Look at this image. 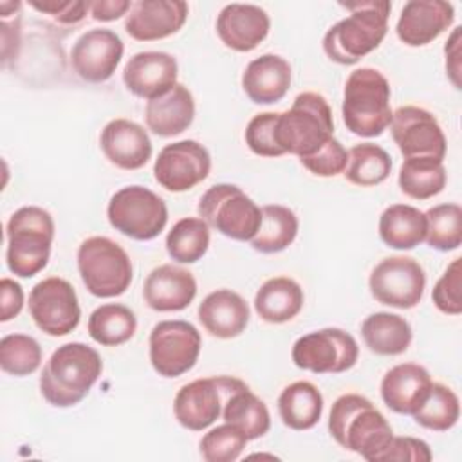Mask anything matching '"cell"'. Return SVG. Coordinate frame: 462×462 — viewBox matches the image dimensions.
<instances>
[{
    "instance_id": "1",
    "label": "cell",
    "mask_w": 462,
    "mask_h": 462,
    "mask_svg": "<svg viewBox=\"0 0 462 462\" xmlns=\"http://www.w3.org/2000/svg\"><path fill=\"white\" fill-rule=\"evenodd\" d=\"M328 431L345 449L368 462H381L393 430L370 399L359 393L339 395L328 415Z\"/></svg>"
},
{
    "instance_id": "2",
    "label": "cell",
    "mask_w": 462,
    "mask_h": 462,
    "mask_svg": "<svg viewBox=\"0 0 462 462\" xmlns=\"http://www.w3.org/2000/svg\"><path fill=\"white\" fill-rule=\"evenodd\" d=\"M103 372V361L96 348L72 341L58 346L40 375L43 399L56 408L81 402Z\"/></svg>"
},
{
    "instance_id": "3",
    "label": "cell",
    "mask_w": 462,
    "mask_h": 462,
    "mask_svg": "<svg viewBox=\"0 0 462 462\" xmlns=\"http://www.w3.org/2000/svg\"><path fill=\"white\" fill-rule=\"evenodd\" d=\"M339 5L350 11V14L325 32L323 51L339 65H354L384 40L392 4L386 0H366L341 2Z\"/></svg>"
},
{
    "instance_id": "4",
    "label": "cell",
    "mask_w": 462,
    "mask_h": 462,
    "mask_svg": "<svg viewBox=\"0 0 462 462\" xmlns=\"http://www.w3.org/2000/svg\"><path fill=\"white\" fill-rule=\"evenodd\" d=\"M390 83L372 67L350 72L343 90L341 116L346 130L359 137H377L392 123Z\"/></svg>"
},
{
    "instance_id": "5",
    "label": "cell",
    "mask_w": 462,
    "mask_h": 462,
    "mask_svg": "<svg viewBox=\"0 0 462 462\" xmlns=\"http://www.w3.org/2000/svg\"><path fill=\"white\" fill-rule=\"evenodd\" d=\"M9 271L20 278H32L45 269L54 240V220L40 206H22L5 226Z\"/></svg>"
},
{
    "instance_id": "6",
    "label": "cell",
    "mask_w": 462,
    "mask_h": 462,
    "mask_svg": "<svg viewBox=\"0 0 462 462\" xmlns=\"http://www.w3.org/2000/svg\"><path fill=\"white\" fill-rule=\"evenodd\" d=\"M274 132L283 153L312 155L334 137L332 110L321 94L301 92L289 110L278 112Z\"/></svg>"
},
{
    "instance_id": "7",
    "label": "cell",
    "mask_w": 462,
    "mask_h": 462,
    "mask_svg": "<svg viewBox=\"0 0 462 462\" xmlns=\"http://www.w3.org/2000/svg\"><path fill=\"white\" fill-rule=\"evenodd\" d=\"M78 271L87 291L96 298L126 292L134 269L128 253L108 236H88L78 247Z\"/></svg>"
},
{
    "instance_id": "8",
    "label": "cell",
    "mask_w": 462,
    "mask_h": 462,
    "mask_svg": "<svg viewBox=\"0 0 462 462\" xmlns=\"http://www.w3.org/2000/svg\"><path fill=\"white\" fill-rule=\"evenodd\" d=\"M199 217L220 235L251 242L262 224V208L235 184H215L199 200Z\"/></svg>"
},
{
    "instance_id": "9",
    "label": "cell",
    "mask_w": 462,
    "mask_h": 462,
    "mask_svg": "<svg viewBox=\"0 0 462 462\" xmlns=\"http://www.w3.org/2000/svg\"><path fill=\"white\" fill-rule=\"evenodd\" d=\"M106 217L121 235L146 242L161 235L168 222L166 202L152 189L132 184L117 189L108 202Z\"/></svg>"
},
{
    "instance_id": "10",
    "label": "cell",
    "mask_w": 462,
    "mask_h": 462,
    "mask_svg": "<svg viewBox=\"0 0 462 462\" xmlns=\"http://www.w3.org/2000/svg\"><path fill=\"white\" fill-rule=\"evenodd\" d=\"M291 356L301 370L312 374H341L357 363L359 346L352 334L327 327L298 337Z\"/></svg>"
},
{
    "instance_id": "11",
    "label": "cell",
    "mask_w": 462,
    "mask_h": 462,
    "mask_svg": "<svg viewBox=\"0 0 462 462\" xmlns=\"http://www.w3.org/2000/svg\"><path fill=\"white\" fill-rule=\"evenodd\" d=\"M150 363L162 377H179L189 372L200 354L202 339L195 325L184 319L159 321L148 339Z\"/></svg>"
},
{
    "instance_id": "12",
    "label": "cell",
    "mask_w": 462,
    "mask_h": 462,
    "mask_svg": "<svg viewBox=\"0 0 462 462\" xmlns=\"http://www.w3.org/2000/svg\"><path fill=\"white\" fill-rule=\"evenodd\" d=\"M368 287L374 300L383 305L402 310L413 309L422 300L426 274L411 256H388L372 269Z\"/></svg>"
},
{
    "instance_id": "13",
    "label": "cell",
    "mask_w": 462,
    "mask_h": 462,
    "mask_svg": "<svg viewBox=\"0 0 462 462\" xmlns=\"http://www.w3.org/2000/svg\"><path fill=\"white\" fill-rule=\"evenodd\" d=\"M29 312L34 325L52 337L70 334L81 318L74 287L58 276H49L31 289Z\"/></svg>"
},
{
    "instance_id": "14",
    "label": "cell",
    "mask_w": 462,
    "mask_h": 462,
    "mask_svg": "<svg viewBox=\"0 0 462 462\" xmlns=\"http://www.w3.org/2000/svg\"><path fill=\"white\" fill-rule=\"evenodd\" d=\"M211 170V155L195 139L166 144L153 164V177L168 191L182 193L200 184Z\"/></svg>"
},
{
    "instance_id": "15",
    "label": "cell",
    "mask_w": 462,
    "mask_h": 462,
    "mask_svg": "<svg viewBox=\"0 0 462 462\" xmlns=\"http://www.w3.org/2000/svg\"><path fill=\"white\" fill-rule=\"evenodd\" d=\"M392 139L404 159L431 157L444 161L446 137L431 112L420 106H399L392 114Z\"/></svg>"
},
{
    "instance_id": "16",
    "label": "cell",
    "mask_w": 462,
    "mask_h": 462,
    "mask_svg": "<svg viewBox=\"0 0 462 462\" xmlns=\"http://www.w3.org/2000/svg\"><path fill=\"white\" fill-rule=\"evenodd\" d=\"M231 379V375H217L195 379L180 386L173 399V413L177 422L191 431L209 428L222 415V406Z\"/></svg>"
},
{
    "instance_id": "17",
    "label": "cell",
    "mask_w": 462,
    "mask_h": 462,
    "mask_svg": "<svg viewBox=\"0 0 462 462\" xmlns=\"http://www.w3.org/2000/svg\"><path fill=\"white\" fill-rule=\"evenodd\" d=\"M123 52L119 34L110 29H90L74 42L70 65L83 81L103 83L114 76Z\"/></svg>"
},
{
    "instance_id": "18",
    "label": "cell",
    "mask_w": 462,
    "mask_h": 462,
    "mask_svg": "<svg viewBox=\"0 0 462 462\" xmlns=\"http://www.w3.org/2000/svg\"><path fill=\"white\" fill-rule=\"evenodd\" d=\"M189 7L182 0H137L125 18V31L137 42H155L180 31Z\"/></svg>"
},
{
    "instance_id": "19",
    "label": "cell",
    "mask_w": 462,
    "mask_h": 462,
    "mask_svg": "<svg viewBox=\"0 0 462 462\" xmlns=\"http://www.w3.org/2000/svg\"><path fill=\"white\" fill-rule=\"evenodd\" d=\"M455 22V7L444 0H410L397 20V38L408 47H422L437 40Z\"/></svg>"
},
{
    "instance_id": "20",
    "label": "cell",
    "mask_w": 462,
    "mask_h": 462,
    "mask_svg": "<svg viewBox=\"0 0 462 462\" xmlns=\"http://www.w3.org/2000/svg\"><path fill=\"white\" fill-rule=\"evenodd\" d=\"M177 60L162 51H143L134 54L123 69L125 87L137 97L155 99L177 83Z\"/></svg>"
},
{
    "instance_id": "21",
    "label": "cell",
    "mask_w": 462,
    "mask_h": 462,
    "mask_svg": "<svg viewBox=\"0 0 462 462\" xmlns=\"http://www.w3.org/2000/svg\"><path fill=\"white\" fill-rule=\"evenodd\" d=\"M269 14L254 4H227L217 16V34L236 52L256 49L269 34Z\"/></svg>"
},
{
    "instance_id": "22",
    "label": "cell",
    "mask_w": 462,
    "mask_h": 462,
    "mask_svg": "<svg viewBox=\"0 0 462 462\" xmlns=\"http://www.w3.org/2000/svg\"><path fill=\"white\" fill-rule=\"evenodd\" d=\"M195 296V276L188 269L173 263H162L152 269L143 285L144 303L157 312L184 310Z\"/></svg>"
},
{
    "instance_id": "23",
    "label": "cell",
    "mask_w": 462,
    "mask_h": 462,
    "mask_svg": "<svg viewBox=\"0 0 462 462\" xmlns=\"http://www.w3.org/2000/svg\"><path fill=\"white\" fill-rule=\"evenodd\" d=\"M105 157L121 170H139L152 157V141L148 132L135 121L112 119L99 135Z\"/></svg>"
},
{
    "instance_id": "24",
    "label": "cell",
    "mask_w": 462,
    "mask_h": 462,
    "mask_svg": "<svg viewBox=\"0 0 462 462\" xmlns=\"http://www.w3.org/2000/svg\"><path fill=\"white\" fill-rule=\"evenodd\" d=\"M197 314L206 332L218 339L240 336L251 318L247 301L231 289H217L209 292L199 305Z\"/></svg>"
},
{
    "instance_id": "25",
    "label": "cell",
    "mask_w": 462,
    "mask_h": 462,
    "mask_svg": "<svg viewBox=\"0 0 462 462\" xmlns=\"http://www.w3.org/2000/svg\"><path fill=\"white\" fill-rule=\"evenodd\" d=\"M430 372L417 363H401L390 368L381 381L384 404L401 415H413L431 388Z\"/></svg>"
},
{
    "instance_id": "26",
    "label": "cell",
    "mask_w": 462,
    "mask_h": 462,
    "mask_svg": "<svg viewBox=\"0 0 462 462\" xmlns=\"http://www.w3.org/2000/svg\"><path fill=\"white\" fill-rule=\"evenodd\" d=\"M291 65L278 54H262L247 63L242 88L256 105H273L285 97L291 87Z\"/></svg>"
},
{
    "instance_id": "27",
    "label": "cell",
    "mask_w": 462,
    "mask_h": 462,
    "mask_svg": "<svg viewBox=\"0 0 462 462\" xmlns=\"http://www.w3.org/2000/svg\"><path fill=\"white\" fill-rule=\"evenodd\" d=\"M195 117V99L188 87L175 83L166 94L150 99L144 119L150 132L159 137H173L188 130Z\"/></svg>"
},
{
    "instance_id": "28",
    "label": "cell",
    "mask_w": 462,
    "mask_h": 462,
    "mask_svg": "<svg viewBox=\"0 0 462 462\" xmlns=\"http://www.w3.org/2000/svg\"><path fill=\"white\" fill-rule=\"evenodd\" d=\"M222 417L227 424L240 430L247 440L263 437L271 428V415L265 402L236 377L231 379L227 388Z\"/></svg>"
},
{
    "instance_id": "29",
    "label": "cell",
    "mask_w": 462,
    "mask_h": 462,
    "mask_svg": "<svg viewBox=\"0 0 462 462\" xmlns=\"http://www.w3.org/2000/svg\"><path fill=\"white\" fill-rule=\"evenodd\" d=\"M303 289L289 276L265 280L254 294V310L265 323H285L303 309Z\"/></svg>"
},
{
    "instance_id": "30",
    "label": "cell",
    "mask_w": 462,
    "mask_h": 462,
    "mask_svg": "<svg viewBox=\"0 0 462 462\" xmlns=\"http://www.w3.org/2000/svg\"><path fill=\"white\" fill-rule=\"evenodd\" d=\"M426 215L410 204H392L379 217V236L392 249H413L426 238Z\"/></svg>"
},
{
    "instance_id": "31",
    "label": "cell",
    "mask_w": 462,
    "mask_h": 462,
    "mask_svg": "<svg viewBox=\"0 0 462 462\" xmlns=\"http://www.w3.org/2000/svg\"><path fill=\"white\" fill-rule=\"evenodd\" d=\"M282 422L296 431L314 428L323 413V395L310 381H296L285 386L278 397Z\"/></svg>"
},
{
    "instance_id": "32",
    "label": "cell",
    "mask_w": 462,
    "mask_h": 462,
    "mask_svg": "<svg viewBox=\"0 0 462 462\" xmlns=\"http://www.w3.org/2000/svg\"><path fill=\"white\" fill-rule=\"evenodd\" d=\"M361 336L370 352L377 356H399L408 350L413 332L402 316L374 312L361 323Z\"/></svg>"
},
{
    "instance_id": "33",
    "label": "cell",
    "mask_w": 462,
    "mask_h": 462,
    "mask_svg": "<svg viewBox=\"0 0 462 462\" xmlns=\"http://www.w3.org/2000/svg\"><path fill=\"white\" fill-rule=\"evenodd\" d=\"M296 213L282 204H267L262 208V224L251 240V247L263 254H273L287 249L298 235Z\"/></svg>"
},
{
    "instance_id": "34",
    "label": "cell",
    "mask_w": 462,
    "mask_h": 462,
    "mask_svg": "<svg viewBox=\"0 0 462 462\" xmlns=\"http://www.w3.org/2000/svg\"><path fill=\"white\" fill-rule=\"evenodd\" d=\"M448 180L444 162L431 157L404 159L399 170L401 191L415 200H428L439 195Z\"/></svg>"
},
{
    "instance_id": "35",
    "label": "cell",
    "mask_w": 462,
    "mask_h": 462,
    "mask_svg": "<svg viewBox=\"0 0 462 462\" xmlns=\"http://www.w3.org/2000/svg\"><path fill=\"white\" fill-rule=\"evenodd\" d=\"M88 336L103 346H117L134 337L137 318L123 303H105L88 316Z\"/></svg>"
},
{
    "instance_id": "36",
    "label": "cell",
    "mask_w": 462,
    "mask_h": 462,
    "mask_svg": "<svg viewBox=\"0 0 462 462\" xmlns=\"http://www.w3.org/2000/svg\"><path fill=\"white\" fill-rule=\"evenodd\" d=\"M392 157L384 148L374 143H361L348 150L345 179L361 188H372L388 179Z\"/></svg>"
},
{
    "instance_id": "37",
    "label": "cell",
    "mask_w": 462,
    "mask_h": 462,
    "mask_svg": "<svg viewBox=\"0 0 462 462\" xmlns=\"http://www.w3.org/2000/svg\"><path fill=\"white\" fill-rule=\"evenodd\" d=\"M209 247V226L200 217H184L166 235V251L173 262L195 263Z\"/></svg>"
},
{
    "instance_id": "38",
    "label": "cell",
    "mask_w": 462,
    "mask_h": 462,
    "mask_svg": "<svg viewBox=\"0 0 462 462\" xmlns=\"http://www.w3.org/2000/svg\"><path fill=\"white\" fill-rule=\"evenodd\" d=\"M411 417L426 430L448 431L458 422L460 417L458 395L442 383H431L426 399Z\"/></svg>"
},
{
    "instance_id": "39",
    "label": "cell",
    "mask_w": 462,
    "mask_h": 462,
    "mask_svg": "<svg viewBox=\"0 0 462 462\" xmlns=\"http://www.w3.org/2000/svg\"><path fill=\"white\" fill-rule=\"evenodd\" d=\"M426 244L437 251H455L462 244V208L455 202L437 204L426 213Z\"/></svg>"
},
{
    "instance_id": "40",
    "label": "cell",
    "mask_w": 462,
    "mask_h": 462,
    "mask_svg": "<svg viewBox=\"0 0 462 462\" xmlns=\"http://www.w3.org/2000/svg\"><path fill=\"white\" fill-rule=\"evenodd\" d=\"M42 365V346L27 334H7L0 339V366L5 374L25 377Z\"/></svg>"
},
{
    "instance_id": "41",
    "label": "cell",
    "mask_w": 462,
    "mask_h": 462,
    "mask_svg": "<svg viewBox=\"0 0 462 462\" xmlns=\"http://www.w3.org/2000/svg\"><path fill=\"white\" fill-rule=\"evenodd\" d=\"M247 442L240 430L224 422L200 439V457L206 462H235Z\"/></svg>"
},
{
    "instance_id": "42",
    "label": "cell",
    "mask_w": 462,
    "mask_h": 462,
    "mask_svg": "<svg viewBox=\"0 0 462 462\" xmlns=\"http://www.w3.org/2000/svg\"><path fill=\"white\" fill-rule=\"evenodd\" d=\"M276 119L278 112L256 114L245 126V144L260 157H280L282 148L276 143Z\"/></svg>"
},
{
    "instance_id": "43",
    "label": "cell",
    "mask_w": 462,
    "mask_h": 462,
    "mask_svg": "<svg viewBox=\"0 0 462 462\" xmlns=\"http://www.w3.org/2000/svg\"><path fill=\"white\" fill-rule=\"evenodd\" d=\"M460 260L455 258L444 271V274L437 280L431 300L435 307L449 316H458L462 312V273Z\"/></svg>"
},
{
    "instance_id": "44",
    "label": "cell",
    "mask_w": 462,
    "mask_h": 462,
    "mask_svg": "<svg viewBox=\"0 0 462 462\" xmlns=\"http://www.w3.org/2000/svg\"><path fill=\"white\" fill-rule=\"evenodd\" d=\"M346 161L348 152L336 137L325 143L316 153L300 159V162L318 177H336L343 173L346 168Z\"/></svg>"
},
{
    "instance_id": "45",
    "label": "cell",
    "mask_w": 462,
    "mask_h": 462,
    "mask_svg": "<svg viewBox=\"0 0 462 462\" xmlns=\"http://www.w3.org/2000/svg\"><path fill=\"white\" fill-rule=\"evenodd\" d=\"M433 458L428 442L415 437H392L381 455V462H430Z\"/></svg>"
},
{
    "instance_id": "46",
    "label": "cell",
    "mask_w": 462,
    "mask_h": 462,
    "mask_svg": "<svg viewBox=\"0 0 462 462\" xmlns=\"http://www.w3.org/2000/svg\"><path fill=\"white\" fill-rule=\"evenodd\" d=\"M29 5L67 25L81 22L90 11V2L81 0H29Z\"/></svg>"
},
{
    "instance_id": "47",
    "label": "cell",
    "mask_w": 462,
    "mask_h": 462,
    "mask_svg": "<svg viewBox=\"0 0 462 462\" xmlns=\"http://www.w3.org/2000/svg\"><path fill=\"white\" fill-rule=\"evenodd\" d=\"M23 289L13 278L0 280V321H9L22 312Z\"/></svg>"
},
{
    "instance_id": "48",
    "label": "cell",
    "mask_w": 462,
    "mask_h": 462,
    "mask_svg": "<svg viewBox=\"0 0 462 462\" xmlns=\"http://www.w3.org/2000/svg\"><path fill=\"white\" fill-rule=\"evenodd\" d=\"M132 7V2L128 0H96L90 2V14L97 22H114L126 16Z\"/></svg>"
},
{
    "instance_id": "49",
    "label": "cell",
    "mask_w": 462,
    "mask_h": 462,
    "mask_svg": "<svg viewBox=\"0 0 462 462\" xmlns=\"http://www.w3.org/2000/svg\"><path fill=\"white\" fill-rule=\"evenodd\" d=\"M446 52V70L455 85V88H460V27H455L449 40L444 47Z\"/></svg>"
}]
</instances>
